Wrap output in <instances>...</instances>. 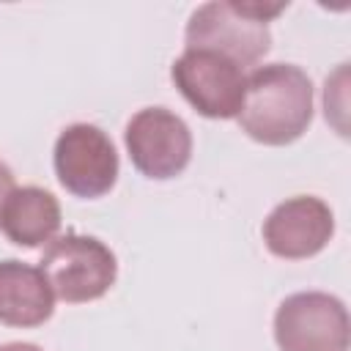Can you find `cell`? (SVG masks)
Instances as JSON below:
<instances>
[{"mask_svg":"<svg viewBox=\"0 0 351 351\" xmlns=\"http://www.w3.org/2000/svg\"><path fill=\"white\" fill-rule=\"evenodd\" d=\"M239 126L263 145H288L299 140L313 121V82L293 63L258 66L247 77Z\"/></svg>","mask_w":351,"mask_h":351,"instance_id":"1","label":"cell"},{"mask_svg":"<svg viewBox=\"0 0 351 351\" xmlns=\"http://www.w3.org/2000/svg\"><path fill=\"white\" fill-rule=\"evenodd\" d=\"M285 8V3H241L211 0L192 11L186 22V49H208L241 69H250L271 49L269 22Z\"/></svg>","mask_w":351,"mask_h":351,"instance_id":"2","label":"cell"},{"mask_svg":"<svg viewBox=\"0 0 351 351\" xmlns=\"http://www.w3.org/2000/svg\"><path fill=\"white\" fill-rule=\"evenodd\" d=\"M52 293L69 304L101 299L118 277L115 252L96 236L63 233L49 241L38 261Z\"/></svg>","mask_w":351,"mask_h":351,"instance_id":"3","label":"cell"},{"mask_svg":"<svg viewBox=\"0 0 351 351\" xmlns=\"http://www.w3.org/2000/svg\"><path fill=\"white\" fill-rule=\"evenodd\" d=\"M348 310L324 291L291 293L274 313L280 351H348Z\"/></svg>","mask_w":351,"mask_h":351,"instance_id":"4","label":"cell"},{"mask_svg":"<svg viewBox=\"0 0 351 351\" xmlns=\"http://www.w3.org/2000/svg\"><path fill=\"white\" fill-rule=\"evenodd\" d=\"M55 176L66 192L74 197H101L118 181V151L107 132L93 123L66 126L52 151Z\"/></svg>","mask_w":351,"mask_h":351,"instance_id":"5","label":"cell"},{"mask_svg":"<svg viewBox=\"0 0 351 351\" xmlns=\"http://www.w3.org/2000/svg\"><path fill=\"white\" fill-rule=\"evenodd\" d=\"M178 93L206 118H236L247 90V74L233 60L208 49H184L170 66Z\"/></svg>","mask_w":351,"mask_h":351,"instance_id":"6","label":"cell"},{"mask_svg":"<svg viewBox=\"0 0 351 351\" xmlns=\"http://www.w3.org/2000/svg\"><path fill=\"white\" fill-rule=\"evenodd\" d=\"M123 143L132 165L156 181L181 176L192 159V132L186 121L167 107L137 110L126 123Z\"/></svg>","mask_w":351,"mask_h":351,"instance_id":"7","label":"cell"},{"mask_svg":"<svg viewBox=\"0 0 351 351\" xmlns=\"http://www.w3.org/2000/svg\"><path fill=\"white\" fill-rule=\"evenodd\" d=\"M335 233L332 208L313 195L282 200L263 219V244L271 255L285 261H304L318 255Z\"/></svg>","mask_w":351,"mask_h":351,"instance_id":"8","label":"cell"},{"mask_svg":"<svg viewBox=\"0 0 351 351\" xmlns=\"http://www.w3.org/2000/svg\"><path fill=\"white\" fill-rule=\"evenodd\" d=\"M55 313V293L38 266L16 258L0 261V324L41 326Z\"/></svg>","mask_w":351,"mask_h":351,"instance_id":"9","label":"cell"},{"mask_svg":"<svg viewBox=\"0 0 351 351\" xmlns=\"http://www.w3.org/2000/svg\"><path fill=\"white\" fill-rule=\"evenodd\" d=\"M0 230L16 247H41L60 230V203L41 186H16L0 214Z\"/></svg>","mask_w":351,"mask_h":351,"instance_id":"10","label":"cell"},{"mask_svg":"<svg viewBox=\"0 0 351 351\" xmlns=\"http://www.w3.org/2000/svg\"><path fill=\"white\" fill-rule=\"evenodd\" d=\"M16 189V184H14V173H11V167L0 159V214H3V206H5V200H8V195Z\"/></svg>","mask_w":351,"mask_h":351,"instance_id":"11","label":"cell"},{"mask_svg":"<svg viewBox=\"0 0 351 351\" xmlns=\"http://www.w3.org/2000/svg\"><path fill=\"white\" fill-rule=\"evenodd\" d=\"M0 351H41V348H38L36 343H22V340H16V343H3Z\"/></svg>","mask_w":351,"mask_h":351,"instance_id":"12","label":"cell"}]
</instances>
